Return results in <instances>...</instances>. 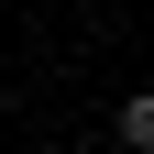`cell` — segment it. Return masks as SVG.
Wrapping results in <instances>:
<instances>
[{
    "label": "cell",
    "mask_w": 154,
    "mask_h": 154,
    "mask_svg": "<svg viewBox=\"0 0 154 154\" xmlns=\"http://www.w3.org/2000/svg\"><path fill=\"white\" fill-rule=\"evenodd\" d=\"M121 143H132V154H154V88H132V99H121Z\"/></svg>",
    "instance_id": "1"
}]
</instances>
